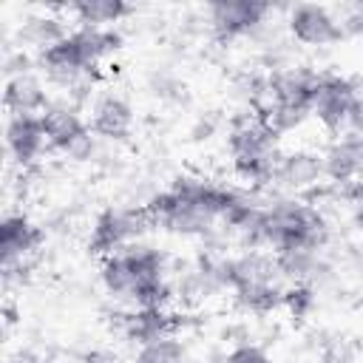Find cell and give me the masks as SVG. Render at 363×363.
<instances>
[{
	"label": "cell",
	"instance_id": "6da1fadb",
	"mask_svg": "<svg viewBox=\"0 0 363 363\" xmlns=\"http://www.w3.org/2000/svg\"><path fill=\"white\" fill-rule=\"evenodd\" d=\"M233 199V187L213 184L199 176H179L145 207L153 224L176 235H213L216 224L224 221V210Z\"/></svg>",
	"mask_w": 363,
	"mask_h": 363
},
{
	"label": "cell",
	"instance_id": "7a4b0ae2",
	"mask_svg": "<svg viewBox=\"0 0 363 363\" xmlns=\"http://www.w3.org/2000/svg\"><path fill=\"white\" fill-rule=\"evenodd\" d=\"M105 289L136 309H164L176 289L167 281V255L147 244H128L102 261Z\"/></svg>",
	"mask_w": 363,
	"mask_h": 363
},
{
	"label": "cell",
	"instance_id": "3957f363",
	"mask_svg": "<svg viewBox=\"0 0 363 363\" xmlns=\"http://www.w3.org/2000/svg\"><path fill=\"white\" fill-rule=\"evenodd\" d=\"M119 45H122V34L119 31L82 26V28L71 31L68 37H62L60 43H54L51 48L40 51V68L45 71V77L54 85L68 91L82 77L94 74L99 60L113 54Z\"/></svg>",
	"mask_w": 363,
	"mask_h": 363
},
{
	"label": "cell",
	"instance_id": "277c9868",
	"mask_svg": "<svg viewBox=\"0 0 363 363\" xmlns=\"http://www.w3.org/2000/svg\"><path fill=\"white\" fill-rule=\"evenodd\" d=\"M258 238L261 247H272L275 252L323 250L329 238V224L315 204L301 199H278L264 207Z\"/></svg>",
	"mask_w": 363,
	"mask_h": 363
},
{
	"label": "cell",
	"instance_id": "5b68a950",
	"mask_svg": "<svg viewBox=\"0 0 363 363\" xmlns=\"http://www.w3.org/2000/svg\"><path fill=\"white\" fill-rule=\"evenodd\" d=\"M284 275L275 255L250 250L238 258H227V289L235 292V301L247 312H272L284 303Z\"/></svg>",
	"mask_w": 363,
	"mask_h": 363
},
{
	"label": "cell",
	"instance_id": "8992f818",
	"mask_svg": "<svg viewBox=\"0 0 363 363\" xmlns=\"http://www.w3.org/2000/svg\"><path fill=\"white\" fill-rule=\"evenodd\" d=\"M235 173L250 184H269L281 159L278 133H272L255 113H244L230 125L227 133Z\"/></svg>",
	"mask_w": 363,
	"mask_h": 363
},
{
	"label": "cell",
	"instance_id": "52a82bcc",
	"mask_svg": "<svg viewBox=\"0 0 363 363\" xmlns=\"http://www.w3.org/2000/svg\"><path fill=\"white\" fill-rule=\"evenodd\" d=\"M40 119L51 147L62 150L74 162H88L96 156V133L91 130V125L82 122L79 108L74 102L57 99L40 113Z\"/></svg>",
	"mask_w": 363,
	"mask_h": 363
},
{
	"label": "cell",
	"instance_id": "ba28073f",
	"mask_svg": "<svg viewBox=\"0 0 363 363\" xmlns=\"http://www.w3.org/2000/svg\"><path fill=\"white\" fill-rule=\"evenodd\" d=\"M153 227V218L147 207H108L96 216L88 238V250L94 255H113L125 250L128 244H136L147 230Z\"/></svg>",
	"mask_w": 363,
	"mask_h": 363
},
{
	"label": "cell",
	"instance_id": "9c48e42d",
	"mask_svg": "<svg viewBox=\"0 0 363 363\" xmlns=\"http://www.w3.org/2000/svg\"><path fill=\"white\" fill-rule=\"evenodd\" d=\"M354 102H357V85L352 79L340 74H320L312 99V116H318V122L326 130L340 133L352 122Z\"/></svg>",
	"mask_w": 363,
	"mask_h": 363
},
{
	"label": "cell",
	"instance_id": "30bf717a",
	"mask_svg": "<svg viewBox=\"0 0 363 363\" xmlns=\"http://www.w3.org/2000/svg\"><path fill=\"white\" fill-rule=\"evenodd\" d=\"M45 233L26 216H6L0 224V258H3V275L6 281L14 278V272L23 275L26 261L43 247Z\"/></svg>",
	"mask_w": 363,
	"mask_h": 363
},
{
	"label": "cell",
	"instance_id": "8fae6325",
	"mask_svg": "<svg viewBox=\"0 0 363 363\" xmlns=\"http://www.w3.org/2000/svg\"><path fill=\"white\" fill-rule=\"evenodd\" d=\"M269 9L272 6L261 0H218L207 9V17L218 40H233L255 31L267 20Z\"/></svg>",
	"mask_w": 363,
	"mask_h": 363
},
{
	"label": "cell",
	"instance_id": "7c38bea8",
	"mask_svg": "<svg viewBox=\"0 0 363 363\" xmlns=\"http://www.w3.org/2000/svg\"><path fill=\"white\" fill-rule=\"evenodd\" d=\"M289 31L298 43L303 45H332L343 37V28H340V20L326 9V6H318V3H298L289 9Z\"/></svg>",
	"mask_w": 363,
	"mask_h": 363
},
{
	"label": "cell",
	"instance_id": "4fadbf2b",
	"mask_svg": "<svg viewBox=\"0 0 363 363\" xmlns=\"http://www.w3.org/2000/svg\"><path fill=\"white\" fill-rule=\"evenodd\" d=\"M323 176H326L323 153L292 150V153H281L275 173L269 179V187H275L281 193H303V190H312Z\"/></svg>",
	"mask_w": 363,
	"mask_h": 363
},
{
	"label": "cell",
	"instance_id": "5bb4252c",
	"mask_svg": "<svg viewBox=\"0 0 363 363\" xmlns=\"http://www.w3.org/2000/svg\"><path fill=\"white\" fill-rule=\"evenodd\" d=\"M6 147L17 164H23V167L34 164L43 156V150L51 147L45 128H43V119L40 116H9Z\"/></svg>",
	"mask_w": 363,
	"mask_h": 363
},
{
	"label": "cell",
	"instance_id": "9a60e30c",
	"mask_svg": "<svg viewBox=\"0 0 363 363\" xmlns=\"http://www.w3.org/2000/svg\"><path fill=\"white\" fill-rule=\"evenodd\" d=\"M323 173L335 184H352L363 176V136L343 133L323 153Z\"/></svg>",
	"mask_w": 363,
	"mask_h": 363
},
{
	"label": "cell",
	"instance_id": "2e32d148",
	"mask_svg": "<svg viewBox=\"0 0 363 363\" xmlns=\"http://www.w3.org/2000/svg\"><path fill=\"white\" fill-rule=\"evenodd\" d=\"M133 128V108L119 94H105L91 108V130L99 139H125Z\"/></svg>",
	"mask_w": 363,
	"mask_h": 363
},
{
	"label": "cell",
	"instance_id": "e0dca14e",
	"mask_svg": "<svg viewBox=\"0 0 363 363\" xmlns=\"http://www.w3.org/2000/svg\"><path fill=\"white\" fill-rule=\"evenodd\" d=\"M182 326L179 315H170L167 309H133L122 318V332L128 340L147 346L162 337H173V332Z\"/></svg>",
	"mask_w": 363,
	"mask_h": 363
},
{
	"label": "cell",
	"instance_id": "ac0fdd59",
	"mask_svg": "<svg viewBox=\"0 0 363 363\" xmlns=\"http://www.w3.org/2000/svg\"><path fill=\"white\" fill-rule=\"evenodd\" d=\"M3 105L11 116H40L51 102L45 96V85L28 71V74H17L6 79Z\"/></svg>",
	"mask_w": 363,
	"mask_h": 363
},
{
	"label": "cell",
	"instance_id": "d6986e66",
	"mask_svg": "<svg viewBox=\"0 0 363 363\" xmlns=\"http://www.w3.org/2000/svg\"><path fill=\"white\" fill-rule=\"evenodd\" d=\"M275 261L281 267V275L292 284H312V278L323 272L320 250H284L275 252Z\"/></svg>",
	"mask_w": 363,
	"mask_h": 363
},
{
	"label": "cell",
	"instance_id": "ffe728a7",
	"mask_svg": "<svg viewBox=\"0 0 363 363\" xmlns=\"http://www.w3.org/2000/svg\"><path fill=\"white\" fill-rule=\"evenodd\" d=\"M68 14H74L82 26L108 28V23H116L130 14V6L122 0H79L68 6Z\"/></svg>",
	"mask_w": 363,
	"mask_h": 363
},
{
	"label": "cell",
	"instance_id": "44dd1931",
	"mask_svg": "<svg viewBox=\"0 0 363 363\" xmlns=\"http://www.w3.org/2000/svg\"><path fill=\"white\" fill-rule=\"evenodd\" d=\"M62 37H68V31H65L62 20H57V17H45V14L43 17H28L20 26V43L31 45V48H40V51L51 48Z\"/></svg>",
	"mask_w": 363,
	"mask_h": 363
},
{
	"label": "cell",
	"instance_id": "7402d4cb",
	"mask_svg": "<svg viewBox=\"0 0 363 363\" xmlns=\"http://www.w3.org/2000/svg\"><path fill=\"white\" fill-rule=\"evenodd\" d=\"M133 363H190V360H187V349L176 337H162L147 346H139Z\"/></svg>",
	"mask_w": 363,
	"mask_h": 363
},
{
	"label": "cell",
	"instance_id": "603a6c76",
	"mask_svg": "<svg viewBox=\"0 0 363 363\" xmlns=\"http://www.w3.org/2000/svg\"><path fill=\"white\" fill-rule=\"evenodd\" d=\"M318 298H315V289L312 284H292L289 289H284V306L289 309L292 318H306L312 309H315Z\"/></svg>",
	"mask_w": 363,
	"mask_h": 363
},
{
	"label": "cell",
	"instance_id": "cb8c5ba5",
	"mask_svg": "<svg viewBox=\"0 0 363 363\" xmlns=\"http://www.w3.org/2000/svg\"><path fill=\"white\" fill-rule=\"evenodd\" d=\"M224 363H272V357L258 343H235L224 354Z\"/></svg>",
	"mask_w": 363,
	"mask_h": 363
},
{
	"label": "cell",
	"instance_id": "d4e9b609",
	"mask_svg": "<svg viewBox=\"0 0 363 363\" xmlns=\"http://www.w3.org/2000/svg\"><path fill=\"white\" fill-rule=\"evenodd\" d=\"M340 28L343 34H363V3L346 9V14L340 17Z\"/></svg>",
	"mask_w": 363,
	"mask_h": 363
},
{
	"label": "cell",
	"instance_id": "484cf974",
	"mask_svg": "<svg viewBox=\"0 0 363 363\" xmlns=\"http://www.w3.org/2000/svg\"><path fill=\"white\" fill-rule=\"evenodd\" d=\"M349 133H360L363 136V85L357 88V102H354V111H352Z\"/></svg>",
	"mask_w": 363,
	"mask_h": 363
},
{
	"label": "cell",
	"instance_id": "4316f807",
	"mask_svg": "<svg viewBox=\"0 0 363 363\" xmlns=\"http://www.w3.org/2000/svg\"><path fill=\"white\" fill-rule=\"evenodd\" d=\"M85 363H119V357L111 354V352H88Z\"/></svg>",
	"mask_w": 363,
	"mask_h": 363
},
{
	"label": "cell",
	"instance_id": "83f0119b",
	"mask_svg": "<svg viewBox=\"0 0 363 363\" xmlns=\"http://www.w3.org/2000/svg\"><path fill=\"white\" fill-rule=\"evenodd\" d=\"M6 363H48V360H43V357H37V354H28V352H20V354L9 357Z\"/></svg>",
	"mask_w": 363,
	"mask_h": 363
}]
</instances>
